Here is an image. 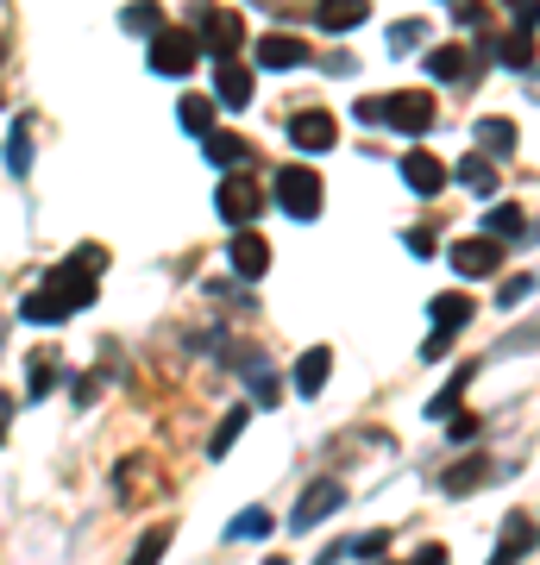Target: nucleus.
I'll return each instance as SVG.
<instances>
[{"label": "nucleus", "instance_id": "obj_1", "mask_svg": "<svg viewBox=\"0 0 540 565\" xmlns=\"http://www.w3.org/2000/svg\"><path fill=\"white\" fill-rule=\"evenodd\" d=\"M95 264H101V252L88 245V252H76V264L45 271V282L20 302V321H32V327H57V321H70L76 309H88V302H95Z\"/></svg>", "mask_w": 540, "mask_h": 565}, {"label": "nucleus", "instance_id": "obj_2", "mask_svg": "<svg viewBox=\"0 0 540 565\" xmlns=\"http://www.w3.org/2000/svg\"><path fill=\"white\" fill-rule=\"evenodd\" d=\"M359 120L364 127H396V132H409V139H421L428 127H440V107L428 88H396V95H364Z\"/></svg>", "mask_w": 540, "mask_h": 565}, {"label": "nucleus", "instance_id": "obj_3", "mask_svg": "<svg viewBox=\"0 0 540 565\" xmlns=\"http://www.w3.org/2000/svg\"><path fill=\"white\" fill-rule=\"evenodd\" d=\"M271 195L284 207L289 220H321V170H302V164H284L277 177H271Z\"/></svg>", "mask_w": 540, "mask_h": 565}, {"label": "nucleus", "instance_id": "obj_4", "mask_svg": "<svg viewBox=\"0 0 540 565\" xmlns=\"http://www.w3.org/2000/svg\"><path fill=\"white\" fill-rule=\"evenodd\" d=\"M214 207H220V220L239 232L245 220H257V207H264V182H257L252 170H227L220 189H214Z\"/></svg>", "mask_w": 540, "mask_h": 565}, {"label": "nucleus", "instance_id": "obj_5", "mask_svg": "<svg viewBox=\"0 0 540 565\" xmlns=\"http://www.w3.org/2000/svg\"><path fill=\"white\" fill-rule=\"evenodd\" d=\"M202 63V38L182 26H157L152 32V70L157 76H189Z\"/></svg>", "mask_w": 540, "mask_h": 565}, {"label": "nucleus", "instance_id": "obj_6", "mask_svg": "<svg viewBox=\"0 0 540 565\" xmlns=\"http://www.w3.org/2000/svg\"><path fill=\"white\" fill-rule=\"evenodd\" d=\"M428 314H434V334L421 339V359H440V352L453 346V334L471 321V296H465V289H446V296L428 302Z\"/></svg>", "mask_w": 540, "mask_h": 565}, {"label": "nucleus", "instance_id": "obj_7", "mask_svg": "<svg viewBox=\"0 0 540 565\" xmlns=\"http://www.w3.org/2000/svg\"><path fill=\"white\" fill-rule=\"evenodd\" d=\"M339 503H346V484H339V478H314V484L296 496V509H289V528H296V534H309V528H321V521H327Z\"/></svg>", "mask_w": 540, "mask_h": 565}, {"label": "nucleus", "instance_id": "obj_8", "mask_svg": "<svg viewBox=\"0 0 540 565\" xmlns=\"http://www.w3.org/2000/svg\"><path fill=\"white\" fill-rule=\"evenodd\" d=\"M195 38H202V51H214V57H232L239 45H245V20L239 13H227V7H195Z\"/></svg>", "mask_w": 540, "mask_h": 565}, {"label": "nucleus", "instance_id": "obj_9", "mask_svg": "<svg viewBox=\"0 0 540 565\" xmlns=\"http://www.w3.org/2000/svg\"><path fill=\"white\" fill-rule=\"evenodd\" d=\"M289 145H296V152H334L339 145V120L334 113H327V107H302V113H296V120H289Z\"/></svg>", "mask_w": 540, "mask_h": 565}, {"label": "nucleus", "instance_id": "obj_10", "mask_svg": "<svg viewBox=\"0 0 540 565\" xmlns=\"http://www.w3.org/2000/svg\"><path fill=\"white\" fill-rule=\"evenodd\" d=\"M453 271H459L465 282H478V277H496V271H503V239H459V245H453Z\"/></svg>", "mask_w": 540, "mask_h": 565}, {"label": "nucleus", "instance_id": "obj_11", "mask_svg": "<svg viewBox=\"0 0 540 565\" xmlns=\"http://www.w3.org/2000/svg\"><path fill=\"white\" fill-rule=\"evenodd\" d=\"M540 546V528L528 521V515H503V540H496V553H490V565H515L528 560Z\"/></svg>", "mask_w": 540, "mask_h": 565}, {"label": "nucleus", "instance_id": "obj_12", "mask_svg": "<svg viewBox=\"0 0 540 565\" xmlns=\"http://www.w3.org/2000/svg\"><path fill=\"white\" fill-rule=\"evenodd\" d=\"M227 264L239 271V277H264V271H271V239H257L252 227H239L232 245H227Z\"/></svg>", "mask_w": 540, "mask_h": 565}, {"label": "nucleus", "instance_id": "obj_13", "mask_svg": "<svg viewBox=\"0 0 540 565\" xmlns=\"http://www.w3.org/2000/svg\"><path fill=\"white\" fill-rule=\"evenodd\" d=\"M214 101L232 107V113L252 107V70H239L232 57H220V63H214Z\"/></svg>", "mask_w": 540, "mask_h": 565}, {"label": "nucleus", "instance_id": "obj_14", "mask_svg": "<svg viewBox=\"0 0 540 565\" xmlns=\"http://www.w3.org/2000/svg\"><path fill=\"white\" fill-rule=\"evenodd\" d=\"M428 70H434V82H478V51L471 45H440V51H428Z\"/></svg>", "mask_w": 540, "mask_h": 565}, {"label": "nucleus", "instance_id": "obj_15", "mask_svg": "<svg viewBox=\"0 0 540 565\" xmlns=\"http://www.w3.org/2000/svg\"><path fill=\"white\" fill-rule=\"evenodd\" d=\"M257 63H264V70H302V63H309V45L289 38V32H264V38H257Z\"/></svg>", "mask_w": 540, "mask_h": 565}, {"label": "nucleus", "instance_id": "obj_16", "mask_svg": "<svg viewBox=\"0 0 540 565\" xmlns=\"http://www.w3.org/2000/svg\"><path fill=\"white\" fill-rule=\"evenodd\" d=\"M403 182H409L421 202H434L440 189H446V164L428 157V152H409V157H403Z\"/></svg>", "mask_w": 540, "mask_h": 565}, {"label": "nucleus", "instance_id": "obj_17", "mask_svg": "<svg viewBox=\"0 0 540 565\" xmlns=\"http://www.w3.org/2000/svg\"><path fill=\"white\" fill-rule=\"evenodd\" d=\"M314 20H321V32H359L364 20H371V0H321L314 7Z\"/></svg>", "mask_w": 540, "mask_h": 565}, {"label": "nucleus", "instance_id": "obj_18", "mask_svg": "<svg viewBox=\"0 0 540 565\" xmlns=\"http://www.w3.org/2000/svg\"><path fill=\"white\" fill-rule=\"evenodd\" d=\"M490 478H503V471H490V459H478V453H471L465 465H453V471L440 478V490H446V496H465V490H484Z\"/></svg>", "mask_w": 540, "mask_h": 565}, {"label": "nucleus", "instance_id": "obj_19", "mask_svg": "<svg viewBox=\"0 0 540 565\" xmlns=\"http://www.w3.org/2000/svg\"><path fill=\"white\" fill-rule=\"evenodd\" d=\"M490 57H496V63H503V70H535V32H503V38H496V45H490Z\"/></svg>", "mask_w": 540, "mask_h": 565}, {"label": "nucleus", "instance_id": "obj_20", "mask_svg": "<svg viewBox=\"0 0 540 565\" xmlns=\"http://www.w3.org/2000/svg\"><path fill=\"white\" fill-rule=\"evenodd\" d=\"M327 371H334V352H327V346H309V352L296 359V389H302V396H321Z\"/></svg>", "mask_w": 540, "mask_h": 565}, {"label": "nucleus", "instance_id": "obj_21", "mask_svg": "<svg viewBox=\"0 0 540 565\" xmlns=\"http://www.w3.org/2000/svg\"><path fill=\"white\" fill-rule=\"evenodd\" d=\"M484 232H490V239H528V220H521V207L496 202V207L484 214Z\"/></svg>", "mask_w": 540, "mask_h": 565}, {"label": "nucleus", "instance_id": "obj_22", "mask_svg": "<svg viewBox=\"0 0 540 565\" xmlns=\"http://www.w3.org/2000/svg\"><path fill=\"white\" fill-rule=\"evenodd\" d=\"M177 120H182L189 139H207V132H214V101H207V95H189V101L177 107Z\"/></svg>", "mask_w": 540, "mask_h": 565}, {"label": "nucleus", "instance_id": "obj_23", "mask_svg": "<svg viewBox=\"0 0 540 565\" xmlns=\"http://www.w3.org/2000/svg\"><path fill=\"white\" fill-rule=\"evenodd\" d=\"M453 177H459L471 195H496V164H490V157H465Z\"/></svg>", "mask_w": 540, "mask_h": 565}, {"label": "nucleus", "instance_id": "obj_24", "mask_svg": "<svg viewBox=\"0 0 540 565\" xmlns=\"http://www.w3.org/2000/svg\"><path fill=\"white\" fill-rule=\"evenodd\" d=\"M245 421H252V409H227V414H220V428H214V440H207V453H214V459H227L232 440L245 434Z\"/></svg>", "mask_w": 540, "mask_h": 565}, {"label": "nucleus", "instance_id": "obj_25", "mask_svg": "<svg viewBox=\"0 0 540 565\" xmlns=\"http://www.w3.org/2000/svg\"><path fill=\"white\" fill-rule=\"evenodd\" d=\"M164 546H170V521H152V528L139 534V546H132L127 565H157V560H164Z\"/></svg>", "mask_w": 540, "mask_h": 565}, {"label": "nucleus", "instance_id": "obj_26", "mask_svg": "<svg viewBox=\"0 0 540 565\" xmlns=\"http://www.w3.org/2000/svg\"><path fill=\"white\" fill-rule=\"evenodd\" d=\"M465 384H471V364H465L459 377H453V384L440 389L434 402H428V421H453V414H459V396H465Z\"/></svg>", "mask_w": 540, "mask_h": 565}, {"label": "nucleus", "instance_id": "obj_27", "mask_svg": "<svg viewBox=\"0 0 540 565\" xmlns=\"http://www.w3.org/2000/svg\"><path fill=\"white\" fill-rule=\"evenodd\" d=\"M478 145H484L490 157H509L515 152V127L509 120H478Z\"/></svg>", "mask_w": 540, "mask_h": 565}, {"label": "nucleus", "instance_id": "obj_28", "mask_svg": "<svg viewBox=\"0 0 540 565\" xmlns=\"http://www.w3.org/2000/svg\"><path fill=\"white\" fill-rule=\"evenodd\" d=\"M120 26L139 32V38H152V32L164 26V13H157V0H132L127 13H120Z\"/></svg>", "mask_w": 540, "mask_h": 565}, {"label": "nucleus", "instance_id": "obj_29", "mask_svg": "<svg viewBox=\"0 0 540 565\" xmlns=\"http://www.w3.org/2000/svg\"><path fill=\"white\" fill-rule=\"evenodd\" d=\"M227 534L232 540H264V534H271V509H257V503H252V509H239Z\"/></svg>", "mask_w": 540, "mask_h": 565}, {"label": "nucleus", "instance_id": "obj_30", "mask_svg": "<svg viewBox=\"0 0 540 565\" xmlns=\"http://www.w3.org/2000/svg\"><path fill=\"white\" fill-rule=\"evenodd\" d=\"M7 170H13V177H26V170H32V132H26V120L7 132Z\"/></svg>", "mask_w": 540, "mask_h": 565}, {"label": "nucleus", "instance_id": "obj_31", "mask_svg": "<svg viewBox=\"0 0 540 565\" xmlns=\"http://www.w3.org/2000/svg\"><path fill=\"white\" fill-rule=\"evenodd\" d=\"M202 145H207L214 164H245V157H252V152H245V139H232V132H207Z\"/></svg>", "mask_w": 540, "mask_h": 565}, {"label": "nucleus", "instance_id": "obj_32", "mask_svg": "<svg viewBox=\"0 0 540 565\" xmlns=\"http://www.w3.org/2000/svg\"><path fill=\"white\" fill-rule=\"evenodd\" d=\"M245 377H252V396H257V402H264V409H271V402L284 396V384H277V377H271V371H264V364H257V359H245Z\"/></svg>", "mask_w": 540, "mask_h": 565}, {"label": "nucleus", "instance_id": "obj_33", "mask_svg": "<svg viewBox=\"0 0 540 565\" xmlns=\"http://www.w3.org/2000/svg\"><path fill=\"white\" fill-rule=\"evenodd\" d=\"M528 289H535V277H509L503 289H496V302H503V309H515V302H521Z\"/></svg>", "mask_w": 540, "mask_h": 565}, {"label": "nucleus", "instance_id": "obj_34", "mask_svg": "<svg viewBox=\"0 0 540 565\" xmlns=\"http://www.w3.org/2000/svg\"><path fill=\"white\" fill-rule=\"evenodd\" d=\"M415 38H421V26H415V20L389 26V51H415Z\"/></svg>", "mask_w": 540, "mask_h": 565}, {"label": "nucleus", "instance_id": "obj_35", "mask_svg": "<svg viewBox=\"0 0 540 565\" xmlns=\"http://www.w3.org/2000/svg\"><path fill=\"white\" fill-rule=\"evenodd\" d=\"M403 245H409L415 257H434V245H440V239H434L428 227H421V232H403Z\"/></svg>", "mask_w": 540, "mask_h": 565}, {"label": "nucleus", "instance_id": "obj_36", "mask_svg": "<svg viewBox=\"0 0 540 565\" xmlns=\"http://www.w3.org/2000/svg\"><path fill=\"white\" fill-rule=\"evenodd\" d=\"M352 553H364V560H384V553H389V534H364V540H352Z\"/></svg>", "mask_w": 540, "mask_h": 565}, {"label": "nucleus", "instance_id": "obj_37", "mask_svg": "<svg viewBox=\"0 0 540 565\" xmlns=\"http://www.w3.org/2000/svg\"><path fill=\"white\" fill-rule=\"evenodd\" d=\"M51 371H57L51 359H38V364H32V396H45V389H51Z\"/></svg>", "mask_w": 540, "mask_h": 565}, {"label": "nucleus", "instance_id": "obj_38", "mask_svg": "<svg viewBox=\"0 0 540 565\" xmlns=\"http://www.w3.org/2000/svg\"><path fill=\"white\" fill-rule=\"evenodd\" d=\"M446 434H453V440H478V421H471V414H453V421H446Z\"/></svg>", "mask_w": 540, "mask_h": 565}, {"label": "nucleus", "instance_id": "obj_39", "mask_svg": "<svg viewBox=\"0 0 540 565\" xmlns=\"http://www.w3.org/2000/svg\"><path fill=\"white\" fill-rule=\"evenodd\" d=\"M415 565H446V546H428V553H421Z\"/></svg>", "mask_w": 540, "mask_h": 565}, {"label": "nucleus", "instance_id": "obj_40", "mask_svg": "<svg viewBox=\"0 0 540 565\" xmlns=\"http://www.w3.org/2000/svg\"><path fill=\"white\" fill-rule=\"evenodd\" d=\"M7 409H13V402H7V396H0V446H7Z\"/></svg>", "mask_w": 540, "mask_h": 565}, {"label": "nucleus", "instance_id": "obj_41", "mask_svg": "<svg viewBox=\"0 0 540 565\" xmlns=\"http://www.w3.org/2000/svg\"><path fill=\"white\" fill-rule=\"evenodd\" d=\"M509 7H521V0H509Z\"/></svg>", "mask_w": 540, "mask_h": 565}, {"label": "nucleus", "instance_id": "obj_42", "mask_svg": "<svg viewBox=\"0 0 540 565\" xmlns=\"http://www.w3.org/2000/svg\"><path fill=\"white\" fill-rule=\"evenodd\" d=\"M271 565H284V560H271Z\"/></svg>", "mask_w": 540, "mask_h": 565}, {"label": "nucleus", "instance_id": "obj_43", "mask_svg": "<svg viewBox=\"0 0 540 565\" xmlns=\"http://www.w3.org/2000/svg\"><path fill=\"white\" fill-rule=\"evenodd\" d=\"M264 7H271V0H264Z\"/></svg>", "mask_w": 540, "mask_h": 565}]
</instances>
